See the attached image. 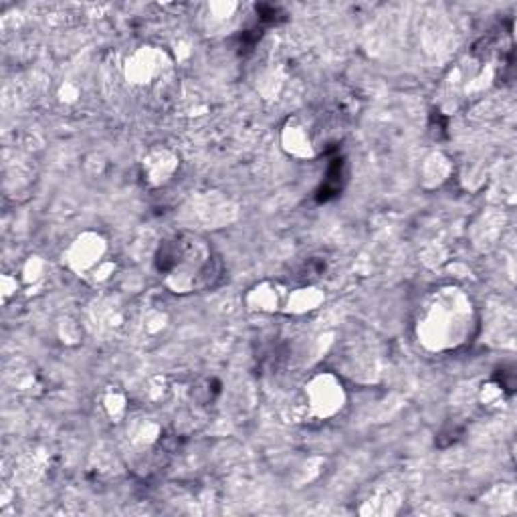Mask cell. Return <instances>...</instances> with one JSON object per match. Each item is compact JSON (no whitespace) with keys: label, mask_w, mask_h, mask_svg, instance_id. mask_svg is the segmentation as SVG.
<instances>
[{"label":"cell","mask_w":517,"mask_h":517,"mask_svg":"<svg viewBox=\"0 0 517 517\" xmlns=\"http://www.w3.org/2000/svg\"><path fill=\"white\" fill-rule=\"evenodd\" d=\"M342 182H344V160L340 158V156H336V158H331V162H329L325 180L319 186V202H327V200L336 199L340 194V190H342Z\"/></svg>","instance_id":"cell-1"},{"label":"cell","mask_w":517,"mask_h":517,"mask_svg":"<svg viewBox=\"0 0 517 517\" xmlns=\"http://www.w3.org/2000/svg\"><path fill=\"white\" fill-rule=\"evenodd\" d=\"M257 14H259V21H261V23H267V25L279 23V21H283V16H285V12H283L279 6H273V4H259V6H257Z\"/></svg>","instance_id":"cell-2"}]
</instances>
